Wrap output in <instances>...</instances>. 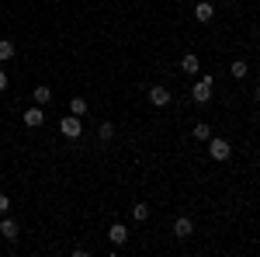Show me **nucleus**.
Instances as JSON below:
<instances>
[{"label":"nucleus","mask_w":260,"mask_h":257,"mask_svg":"<svg viewBox=\"0 0 260 257\" xmlns=\"http://www.w3.org/2000/svg\"><path fill=\"white\" fill-rule=\"evenodd\" d=\"M24 122H28V129H39L42 122H45V115H42V104L28 108V111H24Z\"/></svg>","instance_id":"obj_8"},{"label":"nucleus","mask_w":260,"mask_h":257,"mask_svg":"<svg viewBox=\"0 0 260 257\" xmlns=\"http://www.w3.org/2000/svg\"><path fill=\"white\" fill-rule=\"evenodd\" d=\"M146 216H149V205H142V202H139V205H132V219H136V222H142Z\"/></svg>","instance_id":"obj_15"},{"label":"nucleus","mask_w":260,"mask_h":257,"mask_svg":"<svg viewBox=\"0 0 260 257\" xmlns=\"http://www.w3.org/2000/svg\"><path fill=\"white\" fill-rule=\"evenodd\" d=\"M194 18H198L201 24H208V21L215 18V7H212V4H205V0H198V4H194Z\"/></svg>","instance_id":"obj_5"},{"label":"nucleus","mask_w":260,"mask_h":257,"mask_svg":"<svg viewBox=\"0 0 260 257\" xmlns=\"http://www.w3.org/2000/svg\"><path fill=\"white\" fill-rule=\"evenodd\" d=\"M59 129H62V136H66V139H77V136L83 132L80 115H70V119H62V122H59Z\"/></svg>","instance_id":"obj_3"},{"label":"nucleus","mask_w":260,"mask_h":257,"mask_svg":"<svg viewBox=\"0 0 260 257\" xmlns=\"http://www.w3.org/2000/svg\"><path fill=\"white\" fill-rule=\"evenodd\" d=\"M70 111H73V115H87V101L73 98V101H70Z\"/></svg>","instance_id":"obj_14"},{"label":"nucleus","mask_w":260,"mask_h":257,"mask_svg":"<svg viewBox=\"0 0 260 257\" xmlns=\"http://www.w3.org/2000/svg\"><path fill=\"white\" fill-rule=\"evenodd\" d=\"M7 60H14V42L0 39V63H7Z\"/></svg>","instance_id":"obj_12"},{"label":"nucleus","mask_w":260,"mask_h":257,"mask_svg":"<svg viewBox=\"0 0 260 257\" xmlns=\"http://www.w3.org/2000/svg\"><path fill=\"white\" fill-rule=\"evenodd\" d=\"M180 70H184V73H198V56H194V52H187V56L180 60Z\"/></svg>","instance_id":"obj_11"},{"label":"nucleus","mask_w":260,"mask_h":257,"mask_svg":"<svg viewBox=\"0 0 260 257\" xmlns=\"http://www.w3.org/2000/svg\"><path fill=\"white\" fill-rule=\"evenodd\" d=\"M31 98H35V104H49V101H52V91H49V87H45V83H39V87H35V94H31Z\"/></svg>","instance_id":"obj_10"},{"label":"nucleus","mask_w":260,"mask_h":257,"mask_svg":"<svg viewBox=\"0 0 260 257\" xmlns=\"http://www.w3.org/2000/svg\"><path fill=\"white\" fill-rule=\"evenodd\" d=\"M7 209H11V198H7V195H0V216H4Z\"/></svg>","instance_id":"obj_18"},{"label":"nucleus","mask_w":260,"mask_h":257,"mask_svg":"<svg viewBox=\"0 0 260 257\" xmlns=\"http://www.w3.org/2000/svg\"><path fill=\"white\" fill-rule=\"evenodd\" d=\"M222 4H233V0H222Z\"/></svg>","instance_id":"obj_21"},{"label":"nucleus","mask_w":260,"mask_h":257,"mask_svg":"<svg viewBox=\"0 0 260 257\" xmlns=\"http://www.w3.org/2000/svg\"><path fill=\"white\" fill-rule=\"evenodd\" d=\"M191 98H194V104H208L212 101V77H201L191 91Z\"/></svg>","instance_id":"obj_1"},{"label":"nucleus","mask_w":260,"mask_h":257,"mask_svg":"<svg viewBox=\"0 0 260 257\" xmlns=\"http://www.w3.org/2000/svg\"><path fill=\"white\" fill-rule=\"evenodd\" d=\"M229 70H233V77H246V63H243V60H236Z\"/></svg>","instance_id":"obj_17"},{"label":"nucleus","mask_w":260,"mask_h":257,"mask_svg":"<svg viewBox=\"0 0 260 257\" xmlns=\"http://www.w3.org/2000/svg\"><path fill=\"white\" fill-rule=\"evenodd\" d=\"M0 91H7V73L0 70Z\"/></svg>","instance_id":"obj_19"},{"label":"nucleus","mask_w":260,"mask_h":257,"mask_svg":"<svg viewBox=\"0 0 260 257\" xmlns=\"http://www.w3.org/2000/svg\"><path fill=\"white\" fill-rule=\"evenodd\" d=\"M149 101H153L156 108H167V104H170V94H167V87H149Z\"/></svg>","instance_id":"obj_7"},{"label":"nucleus","mask_w":260,"mask_h":257,"mask_svg":"<svg viewBox=\"0 0 260 257\" xmlns=\"http://www.w3.org/2000/svg\"><path fill=\"white\" fill-rule=\"evenodd\" d=\"M108 237H111V243H115V247H121V243H125V240H128V230H125V226H121V222H115V226H111V233H108Z\"/></svg>","instance_id":"obj_9"},{"label":"nucleus","mask_w":260,"mask_h":257,"mask_svg":"<svg viewBox=\"0 0 260 257\" xmlns=\"http://www.w3.org/2000/svg\"><path fill=\"white\" fill-rule=\"evenodd\" d=\"M98 136L104 139V142H108V139L115 136V125H111V122H101V129H98Z\"/></svg>","instance_id":"obj_16"},{"label":"nucleus","mask_w":260,"mask_h":257,"mask_svg":"<svg viewBox=\"0 0 260 257\" xmlns=\"http://www.w3.org/2000/svg\"><path fill=\"white\" fill-rule=\"evenodd\" d=\"M0 237H4V240H18L21 237L18 222H14V219H0Z\"/></svg>","instance_id":"obj_6"},{"label":"nucleus","mask_w":260,"mask_h":257,"mask_svg":"<svg viewBox=\"0 0 260 257\" xmlns=\"http://www.w3.org/2000/svg\"><path fill=\"white\" fill-rule=\"evenodd\" d=\"M191 233H194V222H191L187 216H180L177 222H174V237H177V240H187Z\"/></svg>","instance_id":"obj_4"},{"label":"nucleus","mask_w":260,"mask_h":257,"mask_svg":"<svg viewBox=\"0 0 260 257\" xmlns=\"http://www.w3.org/2000/svg\"><path fill=\"white\" fill-rule=\"evenodd\" d=\"M253 98H257V101H260V87H257V91H253Z\"/></svg>","instance_id":"obj_20"},{"label":"nucleus","mask_w":260,"mask_h":257,"mask_svg":"<svg viewBox=\"0 0 260 257\" xmlns=\"http://www.w3.org/2000/svg\"><path fill=\"white\" fill-rule=\"evenodd\" d=\"M194 139H201V142H208V139H212V129H208V122H194Z\"/></svg>","instance_id":"obj_13"},{"label":"nucleus","mask_w":260,"mask_h":257,"mask_svg":"<svg viewBox=\"0 0 260 257\" xmlns=\"http://www.w3.org/2000/svg\"><path fill=\"white\" fill-rule=\"evenodd\" d=\"M208 153H212V160H229L233 157V146L225 139H208Z\"/></svg>","instance_id":"obj_2"}]
</instances>
